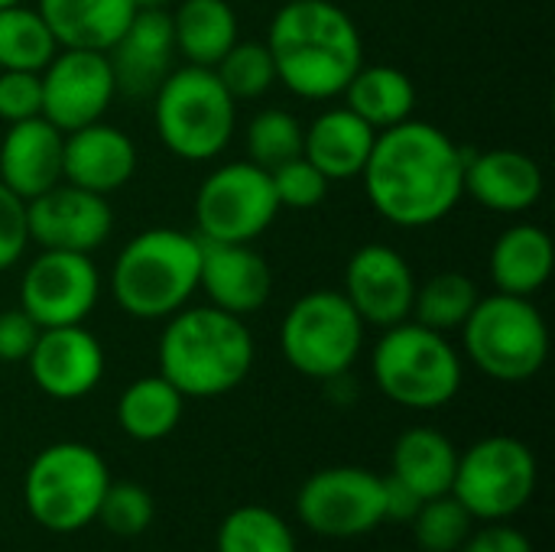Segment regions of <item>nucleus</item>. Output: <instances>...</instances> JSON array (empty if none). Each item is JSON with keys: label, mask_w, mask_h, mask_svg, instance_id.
Listing matches in <instances>:
<instances>
[{"label": "nucleus", "mask_w": 555, "mask_h": 552, "mask_svg": "<svg viewBox=\"0 0 555 552\" xmlns=\"http://www.w3.org/2000/svg\"><path fill=\"white\" fill-rule=\"evenodd\" d=\"M153 124L163 146L189 163L218 159L237 127V101L215 68H172L153 91Z\"/></svg>", "instance_id": "obj_5"}, {"label": "nucleus", "mask_w": 555, "mask_h": 552, "mask_svg": "<svg viewBox=\"0 0 555 552\" xmlns=\"http://www.w3.org/2000/svg\"><path fill=\"white\" fill-rule=\"evenodd\" d=\"M299 521L328 540H354L384 524V478L367 468H325L296 498Z\"/></svg>", "instance_id": "obj_12"}, {"label": "nucleus", "mask_w": 555, "mask_h": 552, "mask_svg": "<svg viewBox=\"0 0 555 552\" xmlns=\"http://www.w3.org/2000/svg\"><path fill=\"white\" fill-rule=\"evenodd\" d=\"M153 514H156V504L146 488L133 482H111L94 521H101L104 530H111L114 537L130 540V537L146 534V527L153 524Z\"/></svg>", "instance_id": "obj_36"}, {"label": "nucleus", "mask_w": 555, "mask_h": 552, "mask_svg": "<svg viewBox=\"0 0 555 552\" xmlns=\"http://www.w3.org/2000/svg\"><path fill=\"white\" fill-rule=\"evenodd\" d=\"M475 517L452 498H429L423 501L420 514L413 517V534L423 552H455L472 537Z\"/></svg>", "instance_id": "obj_35"}, {"label": "nucleus", "mask_w": 555, "mask_h": 552, "mask_svg": "<svg viewBox=\"0 0 555 552\" xmlns=\"http://www.w3.org/2000/svg\"><path fill=\"white\" fill-rule=\"evenodd\" d=\"M459 332L468 361L481 374L504 384H520L537 377L550 358L546 319L527 296H511V293L481 296Z\"/></svg>", "instance_id": "obj_7"}, {"label": "nucleus", "mask_w": 555, "mask_h": 552, "mask_svg": "<svg viewBox=\"0 0 555 552\" xmlns=\"http://www.w3.org/2000/svg\"><path fill=\"white\" fill-rule=\"evenodd\" d=\"M117 91L130 98H153L159 81L172 72L176 42H172V16L166 7L137 10L124 36L107 52Z\"/></svg>", "instance_id": "obj_20"}, {"label": "nucleus", "mask_w": 555, "mask_h": 552, "mask_svg": "<svg viewBox=\"0 0 555 552\" xmlns=\"http://www.w3.org/2000/svg\"><path fill=\"white\" fill-rule=\"evenodd\" d=\"M169 0H133V7L137 10H159V7H166Z\"/></svg>", "instance_id": "obj_43"}, {"label": "nucleus", "mask_w": 555, "mask_h": 552, "mask_svg": "<svg viewBox=\"0 0 555 552\" xmlns=\"http://www.w3.org/2000/svg\"><path fill=\"white\" fill-rule=\"evenodd\" d=\"M302 124L283 107H263L247 124V156L267 172L302 156Z\"/></svg>", "instance_id": "obj_33"}, {"label": "nucleus", "mask_w": 555, "mask_h": 552, "mask_svg": "<svg viewBox=\"0 0 555 552\" xmlns=\"http://www.w3.org/2000/svg\"><path fill=\"white\" fill-rule=\"evenodd\" d=\"M55 52L59 42L36 7L26 0L0 7V72H42Z\"/></svg>", "instance_id": "obj_30"}, {"label": "nucleus", "mask_w": 555, "mask_h": 552, "mask_svg": "<svg viewBox=\"0 0 555 552\" xmlns=\"http://www.w3.org/2000/svg\"><path fill=\"white\" fill-rule=\"evenodd\" d=\"M101 299V273L91 254L42 251L20 277V309L39 329L81 325Z\"/></svg>", "instance_id": "obj_13"}, {"label": "nucleus", "mask_w": 555, "mask_h": 552, "mask_svg": "<svg viewBox=\"0 0 555 552\" xmlns=\"http://www.w3.org/2000/svg\"><path fill=\"white\" fill-rule=\"evenodd\" d=\"M361 182L384 221L429 228L465 198V150L436 124L410 117L377 133Z\"/></svg>", "instance_id": "obj_1"}, {"label": "nucleus", "mask_w": 555, "mask_h": 552, "mask_svg": "<svg viewBox=\"0 0 555 552\" xmlns=\"http://www.w3.org/2000/svg\"><path fill=\"white\" fill-rule=\"evenodd\" d=\"M537 491V455L514 436H488L459 455L452 498L475 521H507Z\"/></svg>", "instance_id": "obj_10"}, {"label": "nucleus", "mask_w": 555, "mask_h": 552, "mask_svg": "<svg viewBox=\"0 0 555 552\" xmlns=\"http://www.w3.org/2000/svg\"><path fill=\"white\" fill-rule=\"evenodd\" d=\"M10 3H23V0H0V7H10Z\"/></svg>", "instance_id": "obj_44"}, {"label": "nucleus", "mask_w": 555, "mask_h": 552, "mask_svg": "<svg viewBox=\"0 0 555 552\" xmlns=\"http://www.w3.org/2000/svg\"><path fill=\"white\" fill-rule=\"evenodd\" d=\"M367 325L341 290H312L299 296L280 322V351L293 371L312 381H332L354 368Z\"/></svg>", "instance_id": "obj_9"}, {"label": "nucleus", "mask_w": 555, "mask_h": 552, "mask_svg": "<svg viewBox=\"0 0 555 552\" xmlns=\"http://www.w3.org/2000/svg\"><path fill=\"white\" fill-rule=\"evenodd\" d=\"M462 552H533V547L517 527H507L504 521H498L485 527L481 534L468 537L462 543Z\"/></svg>", "instance_id": "obj_41"}, {"label": "nucleus", "mask_w": 555, "mask_h": 552, "mask_svg": "<svg viewBox=\"0 0 555 552\" xmlns=\"http://www.w3.org/2000/svg\"><path fill=\"white\" fill-rule=\"evenodd\" d=\"M215 75L234 101L263 98L276 85L273 55H270L267 42H254V39H244V42L237 39L215 65Z\"/></svg>", "instance_id": "obj_34"}, {"label": "nucleus", "mask_w": 555, "mask_h": 552, "mask_svg": "<svg viewBox=\"0 0 555 552\" xmlns=\"http://www.w3.org/2000/svg\"><path fill=\"white\" fill-rule=\"evenodd\" d=\"M39 338V325L16 306L0 312V361L3 364H20L29 358L33 345Z\"/></svg>", "instance_id": "obj_40"}, {"label": "nucleus", "mask_w": 555, "mask_h": 552, "mask_svg": "<svg viewBox=\"0 0 555 552\" xmlns=\"http://www.w3.org/2000/svg\"><path fill=\"white\" fill-rule=\"evenodd\" d=\"M280 215L273 179L250 159L211 169L195 192V234L215 244H254Z\"/></svg>", "instance_id": "obj_11"}, {"label": "nucleus", "mask_w": 555, "mask_h": 552, "mask_svg": "<svg viewBox=\"0 0 555 552\" xmlns=\"http://www.w3.org/2000/svg\"><path fill=\"white\" fill-rule=\"evenodd\" d=\"M111 485L104 459L85 442H55L42 449L23 478L29 517L52 534H75L98 517Z\"/></svg>", "instance_id": "obj_8"}, {"label": "nucleus", "mask_w": 555, "mask_h": 552, "mask_svg": "<svg viewBox=\"0 0 555 552\" xmlns=\"http://www.w3.org/2000/svg\"><path fill=\"white\" fill-rule=\"evenodd\" d=\"M555 247L546 228L540 224H511L507 231L498 234L488 270L494 293H511V296H527L533 299L553 277Z\"/></svg>", "instance_id": "obj_24"}, {"label": "nucleus", "mask_w": 555, "mask_h": 552, "mask_svg": "<svg viewBox=\"0 0 555 552\" xmlns=\"http://www.w3.org/2000/svg\"><path fill=\"white\" fill-rule=\"evenodd\" d=\"M182 410H185V397L163 374H150L133 381L120 394L117 423L137 442H159L179 426Z\"/></svg>", "instance_id": "obj_29"}, {"label": "nucleus", "mask_w": 555, "mask_h": 552, "mask_svg": "<svg viewBox=\"0 0 555 552\" xmlns=\"http://www.w3.org/2000/svg\"><path fill=\"white\" fill-rule=\"evenodd\" d=\"M39 78H42V117L62 133L101 120L117 94L107 52L59 49L52 62L39 72Z\"/></svg>", "instance_id": "obj_14"}, {"label": "nucleus", "mask_w": 555, "mask_h": 552, "mask_svg": "<svg viewBox=\"0 0 555 552\" xmlns=\"http://www.w3.org/2000/svg\"><path fill=\"white\" fill-rule=\"evenodd\" d=\"M159 374L192 400L241 387L254 368V335L244 319L215 306H185L166 319L156 348Z\"/></svg>", "instance_id": "obj_3"}, {"label": "nucleus", "mask_w": 555, "mask_h": 552, "mask_svg": "<svg viewBox=\"0 0 555 552\" xmlns=\"http://www.w3.org/2000/svg\"><path fill=\"white\" fill-rule=\"evenodd\" d=\"M478 299H481V293L472 277L446 270V273L429 277L426 283H416L410 319L446 335V332H455L465 325V319L472 316Z\"/></svg>", "instance_id": "obj_31"}, {"label": "nucleus", "mask_w": 555, "mask_h": 552, "mask_svg": "<svg viewBox=\"0 0 555 552\" xmlns=\"http://www.w3.org/2000/svg\"><path fill=\"white\" fill-rule=\"evenodd\" d=\"M172 16L176 55L185 65L215 68L237 42V13L228 0H182Z\"/></svg>", "instance_id": "obj_27"}, {"label": "nucleus", "mask_w": 555, "mask_h": 552, "mask_svg": "<svg viewBox=\"0 0 555 552\" xmlns=\"http://www.w3.org/2000/svg\"><path fill=\"white\" fill-rule=\"evenodd\" d=\"M29 247L26 202L0 182V273L16 267Z\"/></svg>", "instance_id": "obj_39"}, {"label": "nucleus", "mask_w": 555, "mask_h": 552, "mask_svg": "<svg viewBox=\"0 0 555 552\" xmlns=\"http://www.w3.org/2000/svg\"><path fill=\"white\" fill-rule=\"evenodd\" d=\"M377 130L348 107H328L302 130V156L328 179H361Z\"/></svg>", "instance_id": "obj_23"}, {"label": "nucleus", "mask_w": 555, "mask_h": 552, "mask_svg": "<svg viewBox=\"0 0 555 552\" xmlns=\"http://www.w3.org/2000/svg\"><path fill=\"white\" fill-rule=\"evenodd\" d=\"M29 377L52 400H81L104 377V348L94 332L81 325L39 329L26 358Z\"/></svg>", "instance_id": "obj_17"}, {"label": "nucleus", "mask_w": 555, "mask_h": 552, "mask_svg": "<svg viewBox=\"0 0 555 552\" xmlns=\"http://www.w3.org/2000/svg\"><path fill=\"white\" fill-rule=\"evenodd\" d=\"M543 169L524 150H465V195L488 211L520 215L530 211L543 195Z\"/></svg>", "instance_id": "obj_21"}, {"label": "nucleus", "mask_w": 555, "mask_h": 552, "mask_svg": "<svg viewBox=\"0 0 555 552\" xmlns=\"http://www.w3.org/2000/svg\"><path fill=\"white\" fill-rule=\"evenodd\" d=\"M215 547L218 552H296V537L280 514L247 504L221 521Z\"/></svg>", "instance_id": "obj_32"}, {"label": "nucleus", "mask_w": 555, "mask_h": 552, "mask_svg": "<svg viewBox=\"0 0 555 552\" xmlns=\"http://www.w3.org/2000/svg\"><path fill=\"white\" fill-rule=\"evenodd\" d=\"M26 224L29 244H39L42 251L94 254L114 231V211L104 195L59 182L26 202Z\"/></svg>", "instance_id": "obj_15"}, {"label": "nucleus", "mask_w": 555, "mask_h": 552, "mask_svg": "<svg viewBox=\"0 0 555 552\" xmlns=\"http://www.w3.org/2000/svg\"><path fill=\"white\" fill-rule=\"evenodd\" d=\"M371 368L380 394L410 410H439L452 403L465 374L452 342L413 319L384 329Z\"/></svg>", "instance_id": "obj_6"}, {"label": "nucleus", "mask_w": 555, "mask_h": 552, "mask_svg": "<svg viewBox=\"0 0 555 552\" xmlns=\"http://www.w3.org/2000/svg\"><path fill=\"white\" fill-rule=\"evenodd\" d=\"M202 238L182 228H150L133 234L111 273L117 306L140 322H166L198 293Z\"/></svg>", "instance_id": "obj_4"}, {"label": "nucleus", "mask_w": 555, "mask_h": 552, "mask_svg": "<svg viewBox=\"0 0 555 552\" xmlns=\"http://www.w3.org/2000/svg\"><path fill=\"white\" fill-rule=\"evenodd\" d=\"M198 290L205 293L208 306L244 319L270 303L273 270L250 244L202 241Z\"/></svg>", "instance_id": "obj_18"}, {"label": "nucleus", "mask_w": 555, "mask_h": 552, "mask_svg": "<svg viewBox=\"0 0 555 552\" xmlns=\"http://www.w3.org/2000/svg\"><path fill=\"white\" fill-rule=\"evenodd\" d=\"M459 468V449L452 439L433 426H413L393 442L390 475L410 485L423 501L452 495Z\"/></svg>", "instance_id": "obj_26"}, {"label": "nucleus", "mask_w": 555, "mask_h": 552, "mask_svg": "<svg viewBox=\"0 0 555 552\" xmlns=\"http://www.w3.org/2000/svg\"><path fill=\"white\" fill-rule=\"evenodd\" d=\"M267 49L276 81L302 101L338 98L364 65L361 29L332 0H286L270 20Z\"/></svg>", "instance_id": "obj_2"}, {"label": "nucleus", "mask_w": 555, "mask_h": 552, "mask_svg": "<svg viewBox=\"0 0 555 552\" xmlns=\"http://www.w3.org/2000/svg\"><path fill=\"white\" fill-rule=\"evenodd\" d=\"M137 163V143L114 124L94 120L88 127L65 133L62 182H72L107 198L133 179Z\"/></svg>", "instance_id": "obj_19"}, {"label": "nucleus", "mask_w": 555, "mask_h": 552, "mask_svg": "<svg viewBox=\"0 0 555 552\" xmlns=\"http://www.w3.org/2000/svg\"><path fill=\"white\" fill-rule=\"evenodd\" d=\"M341 94L345 107L354 111L377 133L410 120L416 111V85L397 65H361Z\"/></svg>", "instance_id": "obj_28"}, {"label": "nucleus", "mask_w": 555, "mask_h": 552, "mask_svg": "<svg viewBox=\"0 0 555 552\" xmlns=\"http://www.w3.org/2000/svg\"><path fill=\"white\" fill-rule=\"evenodd\" d=\"M420 508H423V498L410 485H403L393 475L384 478V521H390V524H413Z\"/></svg>", "instance_id": "obj_42"}, {"label": "nucleus", "mask_w": 555, "mask_h": 552, "mask_svg": "<svg viewBox=\"0 0 555 552\" xmlns=\"http://www.w3.org/2000/svg\"><path fill=\"white\" fill-rule=\"evenodd\" d=\"M59 49L111 52V46L130 26L133 0H36Z\"/></svg>", "instance_id": "obj_25"}, {"label": "nucleus", "mask_w": 555, "mask_h": 552, "mask_svg": "<svg viewBox=\"0 0 555 552\" xmlns=\"http://www.w3.org/2000/svg\"><path fill=\"white\" fill-rule=\"evenodd\" d=\"M270 179H273V192H276L280 208L309 211V208L322 205L328 195V179L306 156H296V159L270 169Z\"/></svg>", "instance_id": "obj_37"}, {"label": "nucleus", "mask_w": 555, "mask_h": 552, "mask_svg": "<svg viewBox=\"0 0 555 552\" xmlns=\"http://www.w3.org/2000/svg\"><path fill=\"white\" fill-rule=\"evenodd\" d=\"M62 143L65 133L46 117L7 124L0 140V182L23 202L42 195L62 182Z\"/></svg>", "instance_id": "obj_22"}, {"label": "nucleus", "mask_w": 555, "mask_h": 552, "mask_svg": "<svg viewBox=\"0 0 555 552\" xmlns=\"http://www.w3.org/2000/svg\"><path fill=\"white\" fill-rule=\"evenodd\" d=\"M345 299L364 325L390 329L413 316L416 273L410 260L390 244H364L345 267Z\"/></svg>", "instance_id": "obj_16"}, {"label": "nucleus", "mask_w": 555, "mask_h": 552, "mask_svg": "<svg viewBox=\"0 0 555 552\" xmlns=\"http://www.w3.org/2000/svg\"><path fill=\"white\" fill-rule=\"evenodd\" d=\"M42 117V78L39 72H0V120L20 124Z\"/></svg>", "instance_id": "obj_38"}]
</instances>
